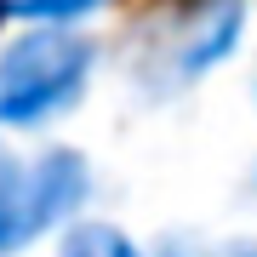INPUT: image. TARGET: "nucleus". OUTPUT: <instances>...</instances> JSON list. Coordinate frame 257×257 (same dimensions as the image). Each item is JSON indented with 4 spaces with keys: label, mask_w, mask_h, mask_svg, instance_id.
I'll list each match as a JSON object with an SVG mask.
<instances>
[{
    "label": "nucleus",
    "mask_w": 257,
    "mask_h": 257,
    "mask_svg": "<svg viewBox=\"0 0 257 257\" xmlns=\"http://www.w3.org/2000/svg\"><path fill=\"white\" fill-rule=\"evenodd\" d=\"M86 200H92V166H86L80 149H46V155L29 160V189H23L29 240L74 223Z\"/></svg>",
    "instance_id": "3"
},
{
    "label": "nucleus",
    "mask_w": 257,
    "mask_h": 257,
    "mask_svg": "<svg viewBox=\"0 0 257 257\" xmlns=\"http://www.w3.org/2000/svg\"><path fill=\"white\" fill-rule=\"evenodd\" d=\"M223 257H257V240H246V246H229Z\"/></svg>",
    "instance_id": "7"
},
{
    "label": "nucleus",
    "mask_w": 257,
    "mask_h": 257,
    "mask_svg": "<svg viewBox=\"0 0 257 257\" xmlns=\"http://www.w3.org/2000/svg\"><path fill=\"white\" fill-rule=\"evenodd\" d=\"M246 40V0H183L172 18H160L143 35L132 80L149 97L189 92L217 63H229Z\"/></svg>",
    "instance_id": "2"
},
{
    "label": "nucleus",
    "mask_w": 257,
    "mask_h": 257,
    "mask_svg": "<svg viewBox=\"0 0 257 257\" xmlns=\"http://www.w3.org/2000/svg\"><path fill=\"white\" fill-rule=\"evenodd\" d=\"M97 40L74 35L69 23H35L29 35L0 46V126L35 132L63 120L92 92Z\"/></svg>",
    "instance_id": "1"
},
{
    "label": "nucleus",
    "mask_w": 257,
    "mask_h": 257,
    "mask_svg": "<svg viewBox=\"0 0 257 257\" xmlns=\"http://www.w3.org/2000/svg\"><path fill=\"white\" fill-rule=\"evenodd\" d=\"M109 0H0V18H18V23H86Z\"/></svg>",
    "instance_id": "6"
},
{
    "label": "nucleus",
    "mask_w": 257,
    "mask_h": 257,
    "mask_svg": "<svg viewBox=\"0 0 257 257\" xmlns=\"http://www.w3.org/2000/svg\"><path fill=\"white\" fill-rule=\"evenodd\" d=\"M23 189H29V166L0 143V257L29 246V223H23Z\"/></svg>",
    "instance_id": "4"
},
{
    "label": "nucleus",
    "mask_w": 257,
    "mask_h": 257,
    "mask_svg": "<svg viewBox=\"0 0 257 257\" xmlns=\"http://www.w3.org/2000/svg\"><path fill=\"white\" fill-rule=\"evenodd\" d=\"M57 257H143V246L132 240L126 229H114V223H80L74 217L63 229V246H57Z\"/></svg>",
    "instance_id": "5"
},
{
    "label": "nucleus",
    "mask_w": 257,
    "mask_h": 257,
    "mask_svg": "<svg viewBox=\"0 0 257 257\" xmlns=\"http://www.w3.org/2000/svg\"><path fill=\"white\" fill-rule=\"evenodd\" d=\"M251 189H257V166H251Z\"/></svg>",
    "instance_id": "9"
},
{
    "label": "nucleus",
    "mask_w": 257,
    "mask_h": 257,
    "mask_svg": "<svg viewBox=\"0 0 257 257\" xmlns=\"http://www.w3.org/2000/svg\"><path fill=\"white\" fill-rule=\"evenodd\" d=\"M251 97H257V69H251Z\"/></svg>",
    "instance_id": "8"
}]
</instances>
